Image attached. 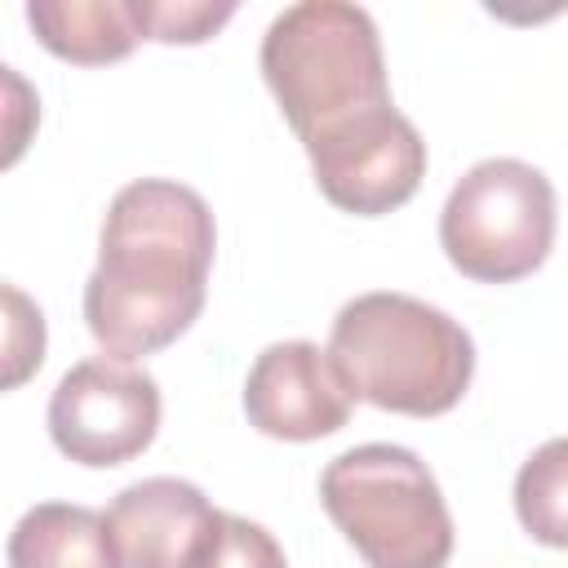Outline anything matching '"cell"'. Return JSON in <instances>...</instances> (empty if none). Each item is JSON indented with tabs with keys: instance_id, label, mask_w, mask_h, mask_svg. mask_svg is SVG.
Instances as JSON below:
<instances>
[{
	"instance_id": "cell-15",
	"label": "cell",
	"mask_w": 568,
	"mask_h": 568,
	"mask_svg": "<svg viewBox=\"0 0 568 568\" xmlns=\"http://www.w3.org/2000/svg\"><path fill=\"white\" fill-rule=\"evenodd\" d=\"M4 306H9V346H4L9 368H4V386H18L44 359V315L13 284H4Z\"/></svg>"
},
{
	"instance_id": "cell-1",
	"label": "cell",
	"mask_w": 568,
	"mask_h": 568,
	"mask_svg": "<svg viewBox=\"0 0 568 568\" xmlns=\"http://www.w3.org/2000/svg\"><path fill=\"white\" fill-rule=\"evenodd\" d=\"M217 226L200 191L138 178L115 191L84 280V324L115 359L155 355L204 311Z\"/></svg>"
},
{
	"instance_id": "cell-11",
	"label": "cell",
	"mask_w": 568,
	"mask_h": 568,
	"mask_svg": "<svg viewBox=\"0 0 568 568\" xmlns=\"http://www.w3.org/2000/svg\"><path fill=\"white\" fill-rule=\"evenodd\" d=\"M9 568H115L106 519L93 506L40 501L9 532Z\"/></svg>"
},
{
	"instance_id": "cell-10",
	"label": "cell",
	"mask_w": 568,
	"mask_h": 568,
	"mask_svg": "<svg viewBox=\"0 0 568 568\" xmlns=\"http://www.w3.org/2000/svg\"><path fill=\"white\" fill-rule=\"evenodd\" d=\"M27 22L49 53L80 67L120 62L142 40L133 0H31Z\"/></svg>"
},
{
	"instance_id": "cell-7",
	"label": "cell",
	"mask_w": 568,
	"mask_h": 568,
	"mask_svg": "<svg viewBox=\"0 0 568 568\" xmlns=\"http://www.w3.org/2000/svg\"><path fill=\"white\" fill-rule=\"evenodd\" d=\"M160 430V386L115 355L71 364L49 395V439L80 466H124Z\"/></svg>"
},
{
	"instance_id": "cell-4",
	"label": "cell",
	"mask_w": 568,
	"mask_h": 568,
	"mask_svg": "<svg viewBox=\"0 0 568 568\" xmlns=\"http://www.w3.org/2000/svg\"><path fill=\"white\" fill-rule=\"evenodd\" d=\"M320 501L368 568H444L453 515L430 466L399 444H359L320 475Z\"/></svg>"
},
{
	"instance_id": "cell-5",
	"label": "cell",
	"mask_w": 568,
	"mask_h": 568,
	"mask_svg": "<svg viewBox=\"0 0 568 568\" xmlns=\"http://www.w3.org/2000/svg\"><path fill=\"white\" fill-rule=\"evenodd\" d=\"M444 257L479 284L532 275L555 244V186L515 155L470 164L439 209Z\"/></svg>"
},
{
	"instance_id": "cell-3",
	"label": "cell",
	"mask_w": 568,
	"mask_h": 568,
	"mask_svg": "<svg viewBox=\"0 0 568 568\" xmlns=\"http://www.w3.org/2000/svg\"><path fill=\"white\" fill-rule=\"evenodd\" d=\"M257 62L302 142L342 115L390 102L377 22L346 0H297L275 13Z\"/></svg>"
},
{
	"instance_id": "cell-9",
	"label": "cell",
	"mask_w": 568,
	"mask_h": 568,
	"mask_svg": "<svg viewBox=\"0 0 568 568\" xmlns=\"http://www.w3.org/2000/svg\"><path fill=\"white\" fill-rule=\"evenodd\" d=\"M102 519L115 568H182L213 506L191 479L151 475L120 488Z\"/></svg>"
},
{
	"instance_id": "cell-14",
	"label": "cell",
	"mask_w": 568,
	"mask_h": 568,
	"mask_svg": "<svg viewBox=\"0 0 568 568\" xmlns=\"http://www.w3.org/2000/svg\"><path fill=\"white\" fill-rule=\"evenodd\" d=\"M142 40H160V44H200L209 36H217L231 18L235 4H209V0H133Z\"/></svg>"
},
{
	"instance_id": "cell-13",
	"label": "cell",
	"mask_w": 568,
	"mask_h": 568,
	"mask_svg": "<svg viewBox=\"0 0 568 568\" xmlns=\"http://www.w3.org/2000/svg\"><path fill=\"white\" fill-rule=\"evenodd\" d=\"M182 568H288V559L275 532H266L262 524L231 510H213Z\"/></svg>"
},
{
	"instance_id": "cell-2",
	"label": "cell",
	"mask_w": 568,
	"mask_h": 568,
	"mask_svg": "<svg viewBox=\"0 0 568 568\" xmlns=\"http://www.w3.org/2000/svg\"><path fill=\"white\" fill-rule=\"evenodd\" d=\"M328 355L355 399L408 417L448 413L475 377L470 333L448 311L386 288L359 293L337 311Z\"/></svg>"
},
{
	"instance_id": "cell-12",
	"label": "cell",
	"mask_w": 568,
	"mask_h": 568,
	"mask_svg": "<svg viewBox=\"0 0 568 568\" xmlns=\"http://www.w3.org/2000/svg\"><path fill=\"white\" fill-rule=\"evenodd\" d=\"M515 515L541 546L568 550V435L546 439L515 475Z\"/></svg>"
},
{
	"instance_id": "cell-6",
	"label": "cell",
	"mask_w": 568,
	"mask_h": 568,
	"mask_svg": "<svg viewBox=\"0 0 568 568\" xmlns=\"http://www.w3.org/2000/svg\"><path fill=\"white\" fill-rule=\"evenodd\" d=\"M302 146L324 200L355 217H382L408 204L426 178V142L395 102L342 115Z\"/></svg>"
},
{
	"instance_id": "cell-8",
	"label": "cell",
	"mask_w": 568,
	"mask_h": 568,
	"mask_svg": "<svg viewBox=\"0 0 568 568\" xmlns=\"http://www.w3.org/2000/svg\"><path fill=\"white\" fill-rule=\"evenodd\" d=\"M351 386L328 351H320L306 337L271 342L248 377H244V413L248 426H257L271 439L306 444L324 439L346 426L351 417Z\"/></svg>"
}]
</instances>
